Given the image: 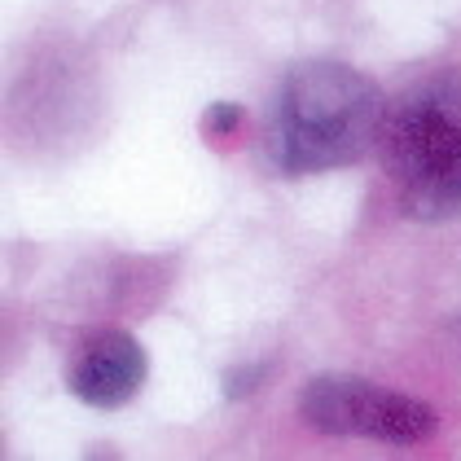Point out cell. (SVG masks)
<instances>
[{
	"instance_id": "obj_1",
	"label": "cell",
	"mask_w": 461,
	"mask_h": 461,
	"mask_svg": "<svg viewBox=\"0 0 461 461\" xmlns=\"http://www.w3.org/2000/svg\"><path fill=\"white\" fill-rule=\"evenodd\" d=\"M383 93L348 62H303L285 75L277 106V163L290 176L356 163L383 132Z\"/></svg>"
},
{
	"instance_id": "obj_2",
	"label": "cell",
	"mask_w": 461,
	"mask_h": 461,
	"mask_svg": "<svg viewBox=\"0 0 461 461\" xmlns=\"http://www.w3.org/2000/svg\"><path fill=\"white\" fill-rule=\"evenodd\" d=\"M383 163L413 220L461 215V71L413 88L383 119Z\"/></svg>"
},
{
	"instance_id": "obj_3",
	"label": "cell",
	"mask_w": 461,
	"mask_h": 461,
	"mask_svg": "<svg viewBox=\"0 0 461 461\" xmlns=\"http://www.w3.org/2000/svg\"><path fill=\"white\" fill-rule=\"evenodd\" d=\"M303 422L321 435H360L387 444H418L435 430V409L391 387L348 374H321L299 395Z\"/></svg>"
},
{
	"instance_id": "obj_4",
	"label": "cell",
	"mask_w": 461,
	"mask_h": 461,
	"mask_svg": "<svg viewBox=\"0 0 461 461\" xmlns=\"http://www.w3.org/2000/svg\"><path fill=\"white\" fill-rule=\"evenodd\" d=\"M149 374V356L132 334H97L71 369V391L93 409H119L141 391Z\"/></svg>"
},
{
	"instance_id": "obj_5",
	"label": "cell",
	"mask_w": 461,
	"mask_h": 461,
	"mask_svg": "<svg viewBox=\"0 0 461 461\" xmlns=\"http://www.w3.org/2000/svg\"><path fill=\"white\" fill-rule=\"evenodd\" d=\"M238 128H242V106H238V102H212L207 114H203V132H207L212 141L233 137Z\"/></svg>"
},
{
	"instance_id": "obj_6",
	"label": "cell",
	"mask_w": 461,
	"mask_h": 461,
	"mask_svg": "<svg viewBox=\"0 0 461 461\" xmlns=\"http://www.w3.org/2000/svg\"><path fill=\"white\" fill-rule=\"evenodd\" d=\"M259 383H264V369H259V365L229 369V374H224V395H229V400H242V395H247V391H255Z\"/></svg>"
}]
</instances>
